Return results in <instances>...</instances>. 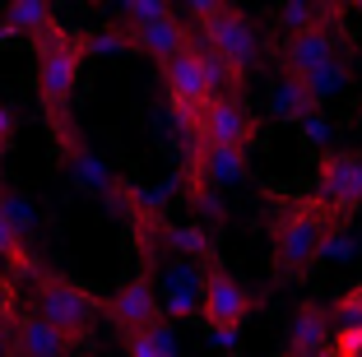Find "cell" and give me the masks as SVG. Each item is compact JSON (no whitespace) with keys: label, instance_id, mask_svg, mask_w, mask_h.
<instances>
[{"label":"cell","instance_id":"ffe728a7","mask_svg":"<svg viewBox=\"0 0 362 357\" xmlns=\"http://www.w3.org/2000/svg\"><path fill=\"white\" fill-rule=\"evenodd\" d=\"M126 357H181L177 334L168 329V320H158L153 329H139V334H126Z\"/></svg>","mask_w":362,"mask_h":357},{"label":"cell","instance_id":"4316f807","mask_svg":"<svg viewBox=\"0 0 362 357\" xmlns=\"http://www.w3.org/2000/svg\"><path fill=\"white\" fill-rule=\"evenodd\" d=\"M14 320H19V288L0 274V329H10Z\"/></svg>","mask_w":362,"mask_h":357},{"label":"cell","instance_id":"83f0119b","mask_svg":"<svg viewBox=\"0 0 362 357\" xmlns=\"http://www.w3.org/2000/svg\"><path fill=\"white\" fill-rule=\"evenodd\" d=\"M14 130H19V121H14V107L0 98V158L14 148Z\"/></svg>","mask_w":362,"mask_h":357},{"label":"cell","instance_id":"f546056e","mask_svg":"<svg viewBox=\"0 0 362 357\" xmlns=\"http://www.w3.org/2000/svg\"><path fill=\"white\" fill-rule=\"evenodd\" d=\"M10 329H0V357H14V334H10Z\"/></svg>","mask_w":362,"mask_h":357},{"label":"cell","instance_id":"484cf974","mask_svg":"<svg viewBox=\"0 0 362 357\" xmlns=\"http://www.w3.org/2000/svg\"><path fill=\"white\" fill-rule=\"evenodd\" d=\"M302 144H307V148H320V153L330 148V121H325L320 112L302 121Z\"/></svg>","mask_w":362,"mask_h":357},{"label":"cell","instance_id":"2e32d148","mask_svg":"<svg viewBox=\"0 0 362 357\" xmlns=\"http://www.w3.org/2000/svg\"><path fill=\"white\" fill-rule=\"evenodd\" d=\"M0 260H10V269H19V274H37V260H33V251H28V232L14 223V204H10V195L0 190Z\"/></svg>","mask_w":362,"mask_h":357},{"label":"cell","instance_id":"1f68e13d","mask_svg":"<svg viewBox=\"0 0 362 357\" xmlns=\"http://www.w3.org/2000/svg\"><path fill=\"white\" fill-rule=\"evenodd\" d=\"M353 10H358V19H362V5H353Z\"/></svg>","mask_w":362,"mask_h":357},{"label":"cell","instance_id":"277c9868","mask_svg":"<svg viewBox=\"0 0 362 357\" xmlns=\"http://www.w3.org/2000/svg\"><path fill=\"white\" fill-rule=\"evenodd\" d=\"M344 47H349V33H344V10H339V5H325V14H320L311 28L284 37L279 65H284V74H293V79H307V74L320 70L325 61L344 56Z\"/></svg>","mask_w":362,"mask_h":357},{"label":"cell","instance_id":"ac0fdd59","mask_svg":"<svg viewBox=\"0 0 362 357\" xmlns=\"http://www.w3.org/2000/svg\"><path fill=\"white\" fill-rule=\"evenodd\" d=\"M358 251H362V237L353 232V223L349 218H334L330 228H325V237H320L316 260H311V264H344V260H353Z\"/></svg>","mask_w":362,"mask_h":357},{"label":"cell","instance_id":"3957f363","mask_svg":"<svg viewBox=\"0 0 362 357\" xmlns=\"http://www.w3.org/2000/svg\"><path fill=\"white\" fill-rule=\"evenodd\" d=\"M33 297H37V311H33V315H42V320H47V325H52L70 348H79L88 334H93L98 297L88 293V288L70 283V279H61V274L37 269V274H33Z\"/></svg>","mask_w":362,"mask_h":357},{"label":"cell","instance_id":"7402d4cb","mask_svg":"<svg viewBox=\"0 0 362 357\" xmlns=\"http://www.w3.org/2000/svg\"><path fill=\"white\" fill-rule=\"evenodd\" d=\"M168 5L163 0H126L121 5V33H135V28H144V23H158V19H168Z\"/></svg>","mask_w":362,"mask_h":357},{"label":"cell","instance_id":"f1b7e54d","mask_svg":"<svg viewBox=\"0 0 362 357\" xmlns=\"http://www.w3.org/2000/svg\"><path fill=\"white\" fill-rule=\"evenodd\" d=\"M209 344L218 348V353H233V348L242 344V334H237V329H209Z\"/></svg>","mask_w":362,"mask_h":357},{"label":"cell","instance_id":"5b68a950","mask_svg":"<svg viewBox=\"0 0 362 357\" xmlns=\"http://www.w3.org/2000/svg\"><path fill=\"white\" fill-rule=\"evenodd\" d=\"M195 37H200L209 52H218L228 61V70L237 74V79H251V70L260 65V28L251 19H246L242 10H218L204 28H195Z\"/></svg>","mask_w":362,"mask_h":357},{"label":"cell","instance_id":"5bb4252c","mask_svg":"<svg viewBox=\"0 0 362 357\" xmlns=\"http://www.w3.org/2000/svg\"><path fill=\"white\" fill-rule=\"evenodd\" d=\"M316 98L307 93V84L302 79H293V74H274L269 79V116L274 121H307V116H316Z\"/></svg>","mask_w":362,"mask_h":357},{"label":"cell","instance_id":"9a60e30c","mask_svg":"<svg viewBox=\"0 0 362 357\" xmlns=\"http://www.w3.org/2000/svg\"><path fill=\"white\" fill-rule=\"evenodd\" d=\"M158 242L168 246V255H177V260H214V242L209 232L200 228V223H158Z\"/></svg>","mask_w":362,"mask_h":357},{"label":"cell","instance_id":"6da1fadb","mask_svg":"<svg viewBox=\"0 0 362 357\" xmlns=\"http://www.w3.org/2000/svg\"><path fill=\"white\" fill-rule=\"evenodd\" d=\"M33 52H37V98H42L47 126L75 153L79 139L70 130V103H75V84H79V70H84V33H70L56 23L52 33H42L33 42Z\"/></svg>","mask_w":362,"mask_h":357},{"label":"cell","instance_id":"44dd1931","mask_svg":"<svg viewBox=\"0 0 362 357\" xmlns=\"http://www.w3.org/2000/svg\"><path fill=\"white\" fill-rule=\"evenodd\" d=\"M320 14H325V5H307V0H293V5H279V10H274V23L284 28V37H293V33L311 28Z\"/></svg>","mask_w":362,"mask_h":357},{"label":"cell","instance_id":"ba28073f","mask_svg":"<svg viewBox=\"0 0 362 357\" xmlns=\"http://www.w3.org/2000/svg\"><path fill=\"white\" fill-rule=\"evenodd\" d=\"M260 135V121L256 112H246V98H209L200 116V130H195V144H209V148H251ZM191 144V148H195Z\"/></svg>","mask_w":362,"mask_h":357},{"label":"cell","instance_id":"d6986e66","mask_svg":"<svg viewBox=\"0 0 362 357\" xmlns=\"http://www.w3.org/2000/svg\"><path fill=\"white\" fill-rule=\"evenodd\" d=\"M349 79H353V56L344 52V56H334V61H325L320 70H311L302 84H307V93L316 98V107L325 103V98H334V93H344L349 88Z\"/></svg>","mask_w":362,"mask_h":357},{"label":"cell","instance_id":"9c48e42d","mask_svg":"<svg viewBox=\"0 0 362 357\" xmlns=\"http://www.w3.org/2000/svg\"><path fill=\"white\" fill-rule=\"evenodd\" d=\"M200 288H204V264L168 255L158 279H153L158 315H168V320H195L200 315Z\"/></svg>","mask_w":362,"mask_h":357},{"label":"cell","instance_id":"d4e9b609","mask_svg":"<svg viewBox=\"0 0 362 357\" xmlns=\"http://www.w3.org/2000/svg\"><path fill=\"white\" fill-rule=\"evenodd\" d=\"M330 353L334 357H362V325H339L330 334Z\"/></svg>","mask_w":362,"mask_h":357},{"label":"cell","instance_id":"8fae6325","mask_svg":"<svg viewBox=\"0 0 362 357\" xmlns=\"http://www.w3.org/2000/svg\"><path fill=\"white\" fill-rule=\"evenodd\" d=\"M330 311L320 302H302L298 315H293V325H288V353L284 357H320L330 348Z\"/></svg>","mask_w":362,"mask_h":357},{"label":"cell","instance_id":"e0dca14e","mask_svg":"<svg viewBox=\"0 0 362 357\" xmlns=\"http://www.w3.org/2000/svg\"><path fill=\"white\" fill-rule=\"evenodd\" d=\"M0 23H5L10 37H28V42H37L42 33L56 28V14H52V5H42V0H14V5H5Z\"/></svg>","mask_w":362,"mask_h":357},{"label":"cell","instance_id":"7c38bea8","mask_svg":"<svg viewBox=\"0 0 362 357\" xmlns=\"http://www.w3.org/2000/svg\"><path fill=\"white\" fill-rule=\"evenodd\" d=\"M130 37V47H139V52H149L153 61H172V56H181L186 47H191V37L195 33L186 28V23L177 19V14H168V19H158V23H144V28H135V33H126Z\"/></svg>","mask_w":362,"mask_h":357},{"label":"cell","instance_id":"7a4b0ae2","mask_svg":"<svg viewBox=\"0 0 362 357\" xmlns=\"http://www.w3.org/2000/svg\"><path fill=\"white\" fill-rule=\"evenodd\" d=\"M330 223H334V213L316 195L293 200L288 209L274 213V223H269V237H274V283H293V279H302L311 269L316 246Z\"/></svg>","mask_w":362,"mask_h":357},{"label":"cell","instance_id":"8992f818","mask_svg":"<svg viewBox=\"0 0 362 357\" xmlns=\"http://www.w3.org/2000/svg\"><path fill=\"white\" fill-rule=\"evenodd\" d=\"M260 306V297H251L233 274L214 260H204V288H200V320L209 329H242V320Z\"/></svg>","mask_w":362,"mask_h":357},{"label":"cell","instance_id":"cb8c5ba5","mask_svg":"<svg viewBox=\"0 0 362 357\" xmlns=\"http://www.w3.org/2000/svg\"><path fill=\"white\" fill-rule=\"evenodd\" d=\"M107 52H130V37H126L121 28L84 33V56H107Z\"/></svg>","mask_w":362,"mask_h":357},{"label":"cell","instance_id":"603a6c76","mask_svg":"<svg viewBox=\"0 0 362 357\" xmlns=\"http://www.w3.org/2000/svg\"><path fill=\"white\" fill-rule=\"evenodd\" d=\"M325 311H330L334 329H339V325H362V283H353L349 293H339L334 306H325Z\"/></svg>","mask_w":362,"mask_h":357},{"label":"cell","instance_id":"4fadbf2b","mask_svg":"<svg viewBox=\"0 0 362 357\" xmlns=\"http://www.w3.org/2000/svg\"><path fill=\"white\" fill-rule=\"evenodd\" d=\"M10 334H14V357H70V344L33 311L14 320Z\"/></svg>","mask_w":362,"mask_h":357},{"label":"cell","instance_id":"52a82bcc","mask_svg":"<svg viewBox=\"0 0 362 357\" xmlns=\"http://www.w3.org/2000/svg\"><path fill=\"white\" fill-rule=\"evenodd\" d=\"M316 200L334 213L349 218L353 209H362V153L349 148H325L316 163Z\"/></svg>","mask_w":362,"mask_h":357},{"label":"cell","instance_id":"30bf717a","mask_svg":"<svg viewBox=\"0 0 362 357\" xmlns=\"http://www.w3.org/2000/svg\"><path fill=\"white\" fill-rule=\"evenodd\" d=\"M103 311L112 315V325H117L121 334H139V329H153V325L163 320V315H158V297H153V269H139L135 279H126L117 293L107 297Z\"/></svg>","mask_w":362,"mask_h":357},{"label":"cell","instance_id":"4dcf8cb0","mask_svg":"<svg viewBox=\"0 0 362 357\" xmlns=\"http://www.w3.org/2000/svg\"><path fill=\"white\" fill-rule=\"evenodd\" d=\"M5 42H10V33H5V23H0V47H5Z\"/></svg>","mask_w":362,"mask_h":357}]
</instances>
